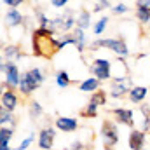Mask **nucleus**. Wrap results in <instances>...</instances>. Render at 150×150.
<instances>
[{
  "instance_id": "nucleus-1",
  "label": "nucleus",
  "mask_w": 150,
  "mask_h": 150,
  "mask_svg": "<svg viewBox=\"0 0 150 150\" xmlns=\"http://www.w3.org/2000/svg\"><path fill=\"white\" fill-rule=\"evenodd\" d=\"M32 44H33V54L40 58H52L58 51V32L52 28H37L33 30L32 35Z\"/></svg>"
},
{
  "instance_id": "nucleus-2",
  "label": "nucleus",
  "mask_w": 150,
  "mask_h": 150,
  "mask_svg": "<svg viewBox=\"0 0 150 150\" xmlns=\"http://www.w3.org/2000/svg\"><path fill=\"white\" fill-rule=\"evenodd\" d=\"M44 82H45V72L42 68H38V67H33V68H30V70L21 74V82H19V89L18 91L21 93V96L28 98Z\"/></svg>"
},
{
  "instance_id": "nucleus-3",
  "label": "nucleus",
  "mask_w": 150,
  "mask_h": 150,
  "mask_svg": "<svg viewBox=\"0 0 150 150\" xmlns=\"http://www.w3.org/2000/svg\"><path fill=\"white\" fill-rule=\"evenodd\" d=\"M89 49H91V51L108 49V51L115 52L117 58H120V59H124V58L129 56V47H127V44L119 37H115V38H96V40L91 42Z\"/></svg>"
},
{
  "instance_id": "nucleus-4",
  "label": "nucleus",
  "mask_w": 150,
  "mask_h": 150,
  "mask_svg": "<svg viewBox=\"0 0 150 150\" xmlns=\"http://www.w3.org/2000/svg\"><path fill=\"white\" fill-rule=\"evenodd\" d=\"M0 72H2V77H4L2 89H7V91H18L19 89L23 72H19V67L14 61H2L0 63Z\"/></svg>"
},
{
  "instance_id": "nucleus-5",
  "label": "nucleus",
  "mask_w": 150,
  "mask_h": 150,
  "mask_svg": "<svg viewBox=\"0 0 150 150\" xmlns=\"http://www.w3.org/2000/svg\"><path fill=\"white\" fill-rule=\"evenodd\" d=\"M133 87H134V84H133V79L129 75H115L110 82V96L112 98L127 96Z\"/></svg>"
},
{
  "instance_id": "nucleus-6",
  "label": "nucleus",
  "mask_w": 150,
  "mask_h": 150,
  "mask_svg": "<svg viewBox=\"0 0 150 150\" xmlns=\"http://www.w3.org/2000/svg\"><path fill=\"white\" fill-rule=\"evenodd\" d=\"M91 75L96 77L100 82H105V80H110L112 79V61L108 58H96L91 61Z\"/></svg>"
},
{
  "instance_id": "nucleus-7",
  "label": "nucleus",
  "mask_w": 150,
  "mask_h": 150,
  "mask_svg": "<svg viewBox=\"0 0 150 150\" xmlns=\"http://www.w3.org/2000/svg\"><path fill=\"white\" fill-rule=\"evenodd\" d=\"M100 133H101V140H103L105 149H113L119 143V127H117L115 120H108V119L103 120Z\"/></svg>"
},
{
  "instance_id": "nucleus-8",
  "label": "nucleus",
  "mask_w": 150,
  "mask_h": 150,
  "mask_svg": "<svg viewBox=\"0 0 150 150\" xmlns=\"http://www.w3.org/2000/svg\"><path fill=\"white\" fill-rule=\"evenodd\" d=\"M56 127L52 126H44L40 131H38L37 136V143L40 150H52L54 147V140H56Z\"/></svg>"
},
{
  "instance_id": "nucleus-9",
  "label": "nucleus",
  "mask_w": 150,
  "mask_h": 150,
  "mask_svg": "<svg viewBox=\"0 0 150 150\" xmlns=\"http://www.w3.org/2000/svg\"><path fill=\"white\" fill-rule=\"evenodd\" d=\"M134 16L136 21L143 26L150 25V0H138L134 7Z\"/></svg>"
},
{
  "instance_id": "nucleus-10",
  "label": "nucleus",
  "mask_w": 150,
  "mask_h": 150,
  "mask_svg": "<svg viewBox=\"0 0 150 150\" xmlns=\"http://www.w3.org/2000/svg\"><path fill=\"white\" fill-rule=\"evenodd\" d=\"M0 108L7 110V112H14L19 105V94L16 91H7L4 89L2 91V98H0Z\"/></svg>"
},
{
  "instance_id": "nucleus-11",
  "label": "nucleus",
  "mask_w": 150,
  "mask_h": 150,
  "mask_svg": "<svg viewBox=\"0 0 150 150\" xmlns=\"http://www.w3.org/2000/svg\"><path fill=\"white\" fill-rule=\"evenodd\" d=\"M145 142H147V133H143L142 129H131L129 136H127V145L131 150H143L145 149Z\"/></svg>"
},
{
  "instance_id": "nucleus-12",
  "label": "nucleus",
  "mask_w": 150,
  "mask_h": 150,
  "mask_svg": "<svg viewBox=\"0 0 150 150\" xmlns=\"http://www.w3.org/2000/svg\"><path fill=\"white\" fill-rule=\"evenodd\" d=\"M54 127L58 131H63V133H74V131H77V127H79V120L74 119V117L59 115L54 120Z\"/></svg>"
},
{
  "instance_id": "nucleus-13",
  "label": "nucleus",
  "mask_w": 150,
  "mask_h": 150,
  "mask_svg": "<svg viewBox=\"0 0 150 150\" xmlns=\"http://www.w3.org/2000/svg\"><path fill=\"white\" fill-rule=\"evenodd\" d=\"M112 113H113V117H115V122L124 124V126H129V127L134 126V113H133L131 108H122V107H119V108H113Z\"/></svg>"
},
{
  "instance_id": "nucleus-14",
  "label": "nucleus",
  "mask_w": 150,
  "mask_h": 150,
  "mask_svg": "<svg viewBox=\"0 0 150 150\" xmlns=\"http://www.w3.org/2000/svg\"><path fill=\"white\" fill-rule=\"evenodd\" d=\"M4 21L9 28H16V26H21L25 23V16L18 9H7V12L4 14Z\"/></svg>"
},
{
  "instance_id": "nucleus-15",
  "label": "nucleus",
  "mask_w": 150,
  "mask_h": 150,
  "mask_svg": "<svg viewBox=\"0 0 150 150\" xmlns=\"http://www.w3.org/2000/svg\"><path fill=\"white\" fill-rule=\"evenodd\" d=\"M100 86H101V82L96 79V77H87V79H84L80 84H79V91H82V93H86V94H94V93H98L100 91Z\"/></svg>"
},
{
  "instance_id": "nucleus-16",
  "label": "nucleus",
  "mask_w": 150,
  "mask_h": 150,
  "mask_svg": "<svg viewBox=\"0 0 150 150\" xmlns=\"http://www.w3.org/2000/svg\"><path fill=\"white\" fill-rule=\"evenodd\" d=\"M147 96H149V87H145V86H134V87L131 89V93L127 94L129 101L134 103V105L143 103V101L147 100Z\"/></svg>"
},
{
  "instance_id": "nucleus-17",
  "label": "nucleus",
  "mask_w": 150,
  "mask_h": 150,
  "mask_svg": "<svg viewBox=\"0 0 150 150\" xmlns=\"http://www.w3.org/2000/svg\"><path fill=\"white\" fill-rule=\"evenodd\" d=\"M2 54L5 58V61H18L23 58V51L19 45H14V44H9V45H4L2 47Z\"/></svg>"
},
{
  "instance_id": "nucleus-18",
  "label": "nucleus",
  "mask_w": 150,
  "mask_h": 150,
  "mask_svg": "<svg viewBox=\"0 0 150 150\" xmlns=\"http://www.w3.org/2000/svg\"><path fill=\"white\" fill-rule=\"evenodd\" d=\"M74 35H75V47H77V52H80V54H82L86 49H89L91 42H89V38H87V35H86V32H84V30L75 28Z\"/></svg>"
},
{
  "instance_id": "nucleus-19",
  "label": "nucleus",
  "mask_w": 150,
  "mask_h": 150,
  "mask_svg": "<svg viewBox=\"0 0 150 150\" xmlns=\"http://www.w3.org/2000/svg\"><path fill=\"white\" fill-rule=\"evenodd\" d=\"M91 11H87V9H80L79 12H77V28L79 30H87V28H91Z\"/></svg>"
},
{
  "instance_id": "nucleus-20",
  "label": "nucleus",
  "mask_w": 150,
  "mask_h": 150,
  "mask_svg": "<svg viewBox=\"0 0 150 150\" xmlns=\"http://www.w3.org/2000/svg\"><path fill=\"white\" fill-rule=\"evenodd\" d=\"M16 124H18V119L14 117V113L0 108V126H2V127H12V129H14Z\"/></svg>"
},
{
  "instance_id": "nucleus-21",
  "label": "nucleus",
  "mask_w": 150,
  "mask_h": 150,
  "mask_svg": "<svg viewBox=\"0 0 150 150\" xmlns=\"http://www.w3.org/2000/svg\"><path fill=\"white\" fill-rule=\"evenodd\" d=\"M54 82H56V86L59 89H67L72 84V79H70V75H68L67 70H58L56 75H54Z\"/></svg>"
},
{
  "instance_id": "nucleus-22",
  "label": "nucleus",
  "mask_w": 150,
  "mask_h": 150,
  "mask_svg": "<svg viewBox=\"0 0 150 150\" xmlns=\"http://www.w3.org/2000/svg\"><path fill=\"white\" fill-rule=\"evenodd\" d=\"M98 110H100V105H98L96 101L89 100V101L86 103V107L82 108L80 115H82V117H86V119H93V117H96V115H98Z\"/></svg>"
},
{
  "instance_id": "nucleus-23",
  "label": "nucleus",
  "mask_w": 150,
  "mask_h": 150,
  "mask_svg": "<svg viewBox=\"0 0 150 150\" xmlns=\"http://www.w3.org/2000/svg\"><path fill=\"white\" fill-rule=\"evenodd\" d=\"M12 134H14V129L12 127H0V149L11 147Z\"/></svg>"
},
{
  "instance_id": "nucleus-24",
  "label": "nucleus",
  "mask_w": 150,
  "mask_h": 150,
  "mask_svg": "<svg viewBox=\"0 0 150 150\" xmlns=\"http://www.w3.org/2000/svg\"><path fill=\"white\" fill-rule=\"evenodd\" d=\"M28 115H30V119L32 120H38L42 115H44V108H42V105L38 103V101H30V107H28Z\"/></svg>"
},
{
  "instance_id": "nucleus-25",
  "label": "nucleus",
  "mask_w": 150,
  "mask_h": 150,
  "mask_svg": "<svg viewBox=\"0 0 150 150\" xmlns=\"http://www.w3.org/2000/svg\"><path fill=\"white\" fill-rule=\"evenodd\" d=\"M108 21H110V19H108V16H101L98 21H94V23H93V33H94L96 37H98V35H101V33L107 30Z\"/></svg>"
},
{
  "instance_id": "nucleus-26",
  "label": "nucleus",
  "mask_w": 150,
  "mask_h": 150,
  "mask_svg": "<svg viewBox=\"0 0 150 150\" xmlns=\"http://www.w3.org/2000/svg\"><path fill=\"white\" fill-rule=\"evenodd\" d=\"M35 19L38 21V28H51V19L52 18H49L42 9H35Z\"/></svg>"
},
{
  "instance_id": "nucleus-27",
  "label": "nucleus",
  "mask_w": 150,
  "mask_h": 150,
  "mask_svg": "<svg viewBox=\"0 0 150 150\" xmlns=\"http://www.w3.org/2000/svg\"><path fill=\"white\" fill-rule=\"evenodd\" d=\"M58 45H59V51L65 49L67 45H75V35L72 33H58Z\"/></svg>"
},
{
  "instance_id": "nucleus-28",
  "label": "nucleus",
  "mask_w": 150,
  "mask_h": 150,
  "mask_svg": "<svg viewBox=\"0 0 150 150\" xmlns=\"http://www.w3.org/2000/svg\"><path fill=\"white\" fill-rule=\"evenodd\" d=\"M91 100H93V101H96L100 107H105V105H107V100H108V94H107V91L100 89L98 93L91 94Z\"/></svg>"
},
{
  "instance_id": "nucleus-29",
  "label": "nucleus",
  "mask_w": 150,
  "mask_h": 150,
  "mask_svg": "<svg viewBox=\"0 0 150 150\" xmlns=\"http://www.w3.org/2000/svg\"><path fill=\"white\" fill-rule=\"evenodd\" d=\"M112 9V2L110 0H101V2H96L94 4V7L91 9V12H103L105 9Z\"/></svg>"
},
{
  "instance_id": "nucleus-30",
  "label": "nucleus",
  "mask_w": 150,
  "mask_h": 150,
  "mask_svg": "<svg viewBox=\"0 0 150 150\" xmlns=\"http://www.w3.org/2000/svg\"><path fill=\"white\" fill-rule=\"evenodd\" d=\"M33 140H35V133H30L25 140H21V143H19V147H16L14 150H28V147L33 143Z\"/></svg>"
},
{
  "instance_id": "nucleus-31",
  "label": "nucleus",
  "mask_w": 150,
  "mask_h": 150,
  "mask_svg": "<svg viewBox=\"0 0 150 150\" xmlns=\"http://www.w3.org/2000/svg\"><path fill=\"white\" fill-rule=\"evenodd\" d=\"M127 11H129V7H127V4H124V2H117V4H113V7H112V12L117 14V16H122V14H126Z\"/></svg>"
},
{
  "instance_id": "nucleus-32",
  "label": "nucleus",
  "mask_w": 150,
  "mask_h": 150,
  "mask_svg": "<svg viewBox=\"0 0 150 150\" xmlns=\"http://www.w3.org/2000/svg\"><path fill=\"white\" fill-rule=\"evenodd\" d=\"M23 4V0H2V5H7L9 9H18Z\"/></svg>"
},
{
  "instance_id": "nucleus-33",
  "label": "nucleus",
  "mask_w": 150,
  "mask_h": 150,
  "mask_svg": "<svg viewBox=\"0 0 150 150\" xmlns=\"http://www.w3.org/2000/svg\"><path fill=\"white\" fill-rule=\"evenodd\" d=\"M51 5L52 7H56V9H67V5H68V0H51Z\"/></svg>"
},
{
  "instance_id": "nucleus-34",
  "label": "nucleus",
  "mask_w": 150,
  "mask_h": 150,
  "mask_svg": "<svg viewBox=\"0 0 150 150\" xmlns=\"http://www.w3.org/2000/svg\"><path fill=\"white\" fill-rule=\"evenodd\" d=\"M68 150H84V143L80 140H75V142H72V145L68 147Z\"/></svg>"
},
{
  "instance_id": "nucleus-35",
  "label": "nucleus",
  "mask_w": 150,
  "mask_h": 150,
  "mask_svg": "<svg viewBox=\"0 0 150 150\" xmlns=\"http://www.w3.org/2000/svg\"><path fill=\"white\" fill-rule=\"evenodd\" d=\"M142 131H143V133H150V117H143V122H142Z\"/></svg>"
},
{
  "instance_id": "nucleus-36",
  "label": "nucleus",
  "mask_w": 150,
  "mask_h": 150,
  "mask_svg": "<svg viewBox=\"0 0 150 150\" xmlns=\"http://www.w3.org/2000/svg\"><path fill=\"white\" fill-rule=\"evenodd\" d=\"M140 112L143 117H150V107L149 105H140Z\"/></svg>"
},
{
  "instance_id": "nucleus-37",
  "label": "nucleus",
  "mask_w": 150,
  "mask_h": 150,
  "mask_svg": "<svg viewBox=\"0 0 150 150\" xmlns=\"http://www.w3.org/2000/svg\"><path fill=\"white\" fill-rule=\"evenodd\" d=\"M103 150H113V149H103Z\"/></svg>"
},
{
  "instance_id": "nucleus-38",
  "label": "nucleus",
  "mask_w": 150,
  "mask_h": 150,
  "mask_svg": "<svg viewBox=\"0 0 150 150\" xmlns=\"http://www.w3.org/2000/svg\"><path fill=\"white\" fill-rule=\"evenodd\" d=\"M147 28H149V30H150V25H149V26H147Z\"/></svg>"
},
{
  "instance_id": "nucleus-39",
  "label": "nucleus",
  "mask_w": 150,
  "mask_h": 150,
  "mask_svg": "<svg viewBox=\"0 0 150 150\" xmlns=\"http://www.w3.org/2000/svg\"><path fill=\"white\" fill-rule=\"evenodd\" d=\"M143 150H150V149H143Z\"/></svg>"
}]
</instances>
